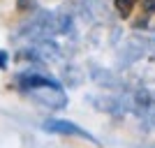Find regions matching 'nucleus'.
I'll list each match as a JSON object with an SVG mask.
<instances>
[{
	"mask_svg": "<svg viewBox=\"0 0 155 148\" xmlns=\"http://www.w3.org/2000/svg\"><path fill=\"white\" fill-rule=\"evenodd\" d=\"M16 84L23 93L35 100L37 104L46 109H65L67 107V95H65L63 86L56 79L39 74V72H21L16 77Z\"/></svg>",
	"mask_w": 155,
	"mask_h": 148,
	"instance_id": "nucleus-1",
	"label": "nucleus"
},
{
	"mask_svg": "<svg viewBox=\"0 0 155 148\" xmlns=\"http://www.w3.org/2000/svg\"><path fill=\"white\" fill-rule=\"evenodd\" d=\"M42 127L51 134H63V136H79V139H88V141H95V136L88 134L84 127H79L77 123L72 120H60V118H49V120L42 123Z\"/></svg>",
	"mask_w": 155,
	"mask_h": 148,
	"instance_id": "nucleus-2",
	"label": "nucleus"
},
{
	"mask_svg": "<svg viewBox=\"0 0 155 148\" xmlns=\"http://www.w3.org/2000/svg\"><path fill=\"white\" fill-rule=\"evenodd\" d=\"M139 2H141V0H114V7H116V12H118L120 19H130Z\"/></svg>",
	"mask_w": 155,
	"mask_h": 148,
	"instance_id": "nucleus-3",
	"label": "nucleus"
},
{
	"mask_svg": "<svg viewBox=\"0 0 155 148\" xmlns=\"http://www.w3.org/2000/svg\"><path fill=\"white\" fill-rule=\"evenodd\" d=\"M139 7H141V12H143V19H148V16L155 14V0H141Z\"/></svg>",
	"mask_w": 155,
	"mask_h": 148,
	"instance_id": "nucleus-4",
	"label": "nucleus"
},
{
	"mask_svg": "<svg viewBox=\"0 0 155 148\" xmlns=\"http://www.w3.org/2000/svg\"><path fill=\"white\" fill-rule=\"evenodd\" d=\"M35 7V0H16V9L19 12H30Z\"/></svg>",
	"mask_w": 155,
	"mask_h": 148,
	"instance_id": "nucleus-5",
	"label": "nucleus"
},
{
	"mask_svg": "<svg viewBox=\"0 0 155 148\" xmlns=\"http://www.w3.org/2000/svg\"><path fill=\"white\" fill-rule=\"evenodd\" d=\"M7 65H9V53L0 49V70H7Z\"/></svg>",
	"mask_w": 155,
	"mask_h": 148,
	"instance_id": "nucleus-6",
	"label": "nucleus"
}]
</instances>
